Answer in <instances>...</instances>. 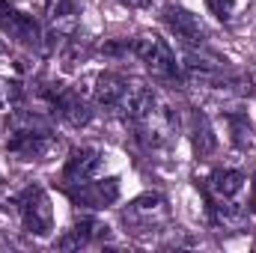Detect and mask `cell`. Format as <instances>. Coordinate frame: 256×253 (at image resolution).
Here are the masks:
<instances>
[{
	"instance_id": "1",
	"label": "cell",
	"mask_w": 256,
	"mask_h": 253,
	"mask_svg": "<svg viewBox=\"0 0 256 253\" xmlns=\"http://www.w3.org/2000/svg\"><path fill=\"white\" fill-rule=\"evenodd\" d=\"M131 54L146 66L149 74L158 78V80H173V78H179L176 54H173L170 42L161 39L158 33H137V36L131 39Z\"/></svg>"
},
{
	"instance_id": "2",
	"label": "cell",
	"mask_w": 256,
	"mask_h": 253,
	"mask_svg": "<svg viewBox=\"0 0 256 253\" xmlns=\"http://www.w3.org/2000/svg\"><path fill=\"white\" fill-rule=\"evenodd\" d=\"M15 208H18V218L24 224V230L36 238H45L51 236L54 230V208H51V196L42 185H30L15 196Z\"/></svg>"
},
{
	"instance_id": "3",
	"label": "cell",
	"mask_w": 256,
	"mask_h": 253,
	"mask_svg": "<svg viewBox=\"0 0 256 253\" xmlns=\"http://www.w3.org/2000/svg\"><path fill=\"white\" fill-rule=\"evenodd\" d=\"M167 220H170V206H167V200L161 194H143V196L131 200L122 208V224L134 236L158 232Z\"/></svg>"
},
{
	"instance_id": "4",
	"label": "cell",
	"mask_w": 256,
	"mask_h": 253,
	"mask_svg": "<svg viewBox=\"0 0 256 253\" xmlns=\"http://www.w3.org/2000/svg\"><path fill=\"white\" fill-rule=\"evenodd\" d=\"M66 194L74 206H84V208H108L120 200V179L116 176H108V179H86V182H78V185H66Z\"/></svg>"
},
{
	"instance_id": "5",
	"label": "cell",
	"mask_w": 256,
	"mask_h": 253,
	"mask_svg": "<svg viewBox=\"0 0 256 253\" xmlns=\"http://www.w3.org/2000/svg\"><path fill=\"white\" fill-rule=\"evenodd\" d=\"M0 30H3L12 42H18V45H24V48H39V45H42V24H39L33 15L18 12V9L9 6L6 0H0Z\"/></svg>"
},
{
	"instance_id": "6",
	"label": "cell",
	"mask_w": 256,
	"mask_h": 253,
	"mask_svg": "<svg viewBox=\"0 0 256 253\" xmlns=\"http://www.w3.org/2000/svg\"><path fill=\"white\" fill-rule=\"evenodd\" d=\"M45 104H48V110H54L60 120H66L68 126H74V128L86 126L92 120V110H90L86 98L78 90H68V86L45 90Z\"/></svg>"
},
{
	"instance_id": "7",
	"label": "cell",
	"mask_w": 256,
	"mask_h": 253,
	"mask_svg": "<svg viewBox=\"0 0 256 253\" xmlns=\"http://www.w3.org/2000/svg\"><path fill=\"white\" fill-rule=\"evenodd\" d=\"M51 149V131H12V137L6 140V152L15 155L18 161H45Z\"/></svg>"
},
{
	"instance_id": "8",
	"label": "cell",
	"mask_w": 256,
	"mask_h": 253,
	"mask_svg": "<svg viewBox=\"0 0 256 253\" xmlns=\"http://www.w3.org/2000/svg\"><path fill=\"white\" fill-rule=\"evenodd\" d=\"M102 164H104V152L102 149H96V146L72 149V155L66 158V167H63V182L66 185H78V182L96 179L102 173Z\"/></svg>"
},
{
	"instance_id": "9",
	"label": "cell",
	"mask_w": 256,
	"mask_h": 253,
	"mask_svg": "<svg viewBox=\"0 0 256 253\" xmlns=\"http://www.w3.org/2000/svg\"><path fill=\"white\" fill-rule=\"evenodd\" d=\"M161 21H164L167 30H170L176 39H182L185 45H202V42H206V27H202V21H200L194 12L182 9V6H167L164 15H161Z\"/></svg>"
},
{
	"instance_id": "10",
	"label": "cell",
	"mask_w": 256,
	"mask_h": 253,
	"mask_svg": "<svg viewBox=\"0 0 256 253\" xmlns=\"http://www.w3.org/2000/svg\"><path fill=\"white\" fill-rule=\"evenodd\" d=\"M128 90H131V84H128L122 74H116V72H102V74L96 78L92 96H96V104H98V108L120 110V104H122V98H126Z\"/></svg>"
},
{
	"instance_id": "11",
	"label": "cell",
	"mask_w": 256,
	"mask_h": 253,
	"mask_svg": "<svg viewBox=\"0 0 256 253\" xmlns=\"http://www.w3.org/2000/svg\"><path fill=\"white\" fill-rule=\"evenodd\" d=\"M110 236V226L108 224H102L98 218H80L78 224H74V230L63 236L60 242H57V248H86V244H96V242H104Z\"/></svg>"
},
{
	"instance_id": "12",
	"label": "cell",
	"mask_w": 256,
	"mask_h": 253,
	"mask_svg": "<svg viewBox=\"0 0 256 253\" xmlns=\"http://www.w3.org/2000/svg\"><path fill=\"white\" fill-rule=\"evenodd\" d=\"M248 185V176L242 173V170H230V167H224V170H214L212 176H208V196H218V200H236L242 190Z\"/></svg>"
},
{
	"instance_id": "13",
	"label": "cell",
	"mask_w": 256,
	"mask_h": 253,
	"mask_svg": "<svg viewBox=\"0 0 256 253\" xmlns=\"http://www.w3.org/2000/svg\"><path fill=\"white\" fill-rule=\"evenodd\" d=\"M208 218L218 230H238L248 220V212L236 202V200H218L208 196Z\"/></svg>"
},
{
	"instance_id": "14",
	"label": "cell",
	"mask_w": 256,
	"mask_h": 253,
	"mask_svg": "<svg viewBox=\"0 0 256 253\" xmlns=\"http://www.w3.org/2000/svg\"><path fill=\"white\" fill-rule=\"evenodd\" d=\"M214 146H218V140H214V131L208 126V120L194 116V149H196V155H208Z\"/></svg>"
},
{
	"instance_id": "15",
	"label": "cell",
	"mask_w": 256,
	"mask_h": 253,
	"mask_svg": "<svg viewBox=\"0 0 256 253\" xmlns=\"http://www.w3.org/2000/svg\"><path fill=\"white\" fill-rule=\"evenodd\" d=\"M208 3V9L220 18V21H230V15H232V0H206Z\"/></svg>"
},
{
	"instance_id": "16",
	"label": "cell",
	"mask_w": 256,
	"mask_h": 253,
	"mask_svg": "<svg viewBox=\"0 0 256 253\" xmlns=\"http://www.w3.org/2000/svg\"><path fill=\"white\" fill-rule=\"evenodd\" d=\"M120 3H122V6H128V9H146L152 0H120Z\"/></svg>"
},
{
	"instance_id": "17",
	"label": "cell",
	"mask_w": 256,
	"mask_h": 253,
	"mask_svg": "<svg viewBox=\"0 0 256 253\" xmlns=\"http://www.w3.org/2000/svg\"><path fill=\"white\" fill-rule=\"evenodd\" d=\"M250 208L256 212V176H254V188H250Z\"/></svg>"
}]
</instances>
